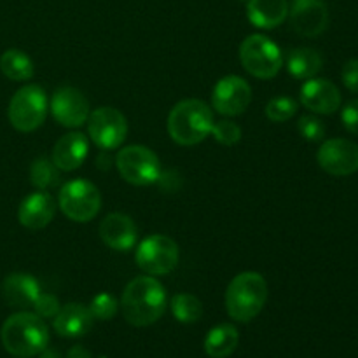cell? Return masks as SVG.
Here are the masks:
<instances>
[{
  "mask_svg": "<svg viewBox=\"0 0 358 358\" xmlns=\"http://www.w3.org/2000/svg\"><path fill=\"white\" fill-rule=\"evenodd\" d=\"M238 341H240V334L234 325H217L205 338V352L212 358H227L234 353Z\"/></svg>",
  "mask_w": 358,
  "mask_h": 358,
  "instance_id": "23",
  "label": "cell"
},
{
  "mask_svg": "<svg viewBox=\"0 0 358 358\" xmlns=\"http://www.w3.org/2000/svg\"><path fill=\"white\" fill-rule=\"evenodd\" d=\"M0 339L13 357L31 358L48 348L49 329L38 315L20 311L3 322Z\"/></svg>",
  "mask_w": 358,
  "mask_h": 358,
  "instance_id": "2",
  "label": "cell"
},
{
  "mask_svg": "<svg viewBox=\"0 0 358 358\" xmlns=\"http://www.w3.org/2000/svg\"><path fill=\"white\" fill-rule=\"evenodd\" d=\"M322 66H324V59L317 49L296 48L287 56V70L296 79H311L320 72Z\"/></svg>",
  "mask_w": 358,
  "mask_h": 358,
  "instance_id": "22",
  "label": "cell"
},
{
  "mask_svg": "<svg viewBox=\"0 0 358 358\" xmlns=\"http://www.w3.org/2000/svg\"><path fill=\"white\" fill-rule=\"evenodd\" d=\"M297 129L308 142H322L325 138V124L315 115H303L297 122Z\"/></svg>",
  "mask_w": 358,
  "mask_h": 358,
  "instance_id": "30",
  "label": "cell"
},
{
  "mask_svg": "<svg viewBox=\"0 0 358 358\" xmlns=\"http://www.w3.org/2000/svg\"><path fill=\"white\" fill-rule=\"evenodd\" d=\"M268 299V283L261 273L245 271L231 280L226 290V308L236 322H250L257 317Z\"/></svg>",
  "mask_w": 358,
  "mask_h": 358,
  "instance_id": "4",
  "label": "cell"
},
{
  "mask_svg": "<svg viewBox=\"0 0 358 358\" xmlns=\"http://www.w3.org/2000/svg\"><path fill=\"white\" fill-rule=\"evenodd\" d=\"M38 294H41V285L28 273H10L2 282V297L7 306L20 308V310L34 308Z\"/></svg>",
  "mask_w": 358,
  "mask_h": 358,
  "instance_id": "18",
  "label": "cell"
},
{
  "mask_svg": "<svg viewBox=\"0 0 358 358\" xmlns=\"http://www.w3.org/2000/svg\"><path fill=\"white\" fill-rule=\"evenodd\" d=\"M56 203L48 191H37L27 196L17 210V220L23 227L31 231L44 229L55 219Z\"/></svg>",
  "mask_w": 358,
  "mask_h": 358,
  "instance_id": "16",
  "label": "cell"
},
{
  "mask_svg": "<svg viewBox=\"0 0 358 358\" xmlns=\"http://www.w3.org/2000/svg\"><path fill=\"white\" fill-rule=\"evenodd\" d=\"M252 101V87L243 77L226 76L215 84L212 93V107L226 117L243 114Z\"/></svg>",
  "mask_w": 358,
  "mask_h": 358,
  "instance_id": "11",
  "label": "cell"
},
{
  "mask_svg": "<svg viewBox=\"0 0 358 358\" xmlns=\"http://www.w3.org/2000/svg\"><path fill=\"white\" fill-rule=\"evenodd\" d=\"M66 358H93V355H91V353L87 352L84 346L77 345V346H72V348L69 350V355H66Z\"/></svg>",
  "mask_w": 358,
  "mask_h": 358,
  "instance_id": "34",
  "label": "cell"
},
{
  "mask_svg": "<svg viewBox=\"0 0 358 358\" xmlns=\"http://www.w3.org/2000/svg\"><path fill=\"white\" fill-rule=\"evenodd\" d=\"M93 315L90 308L83 306L79 303H70L66 306L59 308L58 315L55 317V331L62 338L76 339L83 338L93 327Z\"/></svg>",
  "mask_w": 358,
  "mask_h": 358,
  "instance_id": "20",
  "label": "cell"
},
{
  "mask_svg": "<svg viewBox=\"0 0 358 358\" xmlns=\"http://www.w3.org/2000/svg\"><path fill=\"white\" fill-rule=\"evenodd\" d=\"M240 62L250 76L257 79H273L283 66V55L269 37L254 34L240 45Z\"/></svg>",
  "mask_w": 358,
  "mask_h": 358,
  "instance_id": "6",
  "label": "cell"
},
{
  "mask_svg": "<svg viewBox=\"0 0 358 358\" xmlns=\"http://www.w3.org/2000/svg\"><path fill=\"white\" fill-rule=\"evenodd\" d=\"M117 310L119 303L115 301L114 296H110V294L107 292H101L98 294V296H94L90 304L91 315H93V318H96V320H112V318L117 315Z\"/></svg>",
  "mask_w": 358,
  "mask_h": 358,
  "instance_id": "28",
  "label": "cell"
},
{
  "mask_svg": "<svg viewBox=\"0 0 358 358\" xmlns=\"http://www.w3.org/2000/svg\"><path fill=\"white\" fill-rule=\"evenodd\" d=\"M48 94L37 84H27L14 93L9 101V122L21 133L35 131L48 117Z\"/></svg>",
  "mask_w": 358,
  "mask_h": 358,
  "instance_id": "5",
  "label": "cell"
},
{
  "mask_svg": "<svg viewBox=\"0 0 358 358\" xmlns=\"http://www.w3.org/2000/svg\"><path fill=\"white\" fill-rule=\"evenodd\" d=\"M126 322L135 327H149L166 310V290L152 276H138L126 285L121 299Z\"/></svg>",
  "mask_w": 358,
  "mask_h": 358,
  "instance_id": "1",
  "label": "cell"
},
{
  "mask_svg": "<svg viewBox=\"0 0 358 358\" xmlns=\"http://www.w3.org/2000/svg\"><path fill=\"white\" fill-rule=\"evenodd\" d=\"M98 163H100L101 170H107V168H110V156H108V150H103V152L98 156Z\"/></svg>",
  "mask_w": 358,
  "mask_h": 358,
  "instance_id": "35",
  "label": "cell"
},
{
  "mask_svg": "<svg viewBox=\"0 0 358 358\" xmlns=\"http://www.w3.org/2000/svg\"><path fill=\"white\" fill-rule=\"evenodd\" d=\"M62 212L73 222L86 224L96 217L101 206L100 191L94 184L84 178L66 182L58 196Z\"/></svg>",
  "mask_w": 358,
  "mask_h": 358,
  "instance_id": "8",
  "label": "cell"
},
{
  "mask_svg": "<svg viewBox=\"0 0 358 358\" xmlns=\"http://www.w3.org/2000/svg\"><path fill=\"white\" fill-rule=\"evenodd\" d=\"M136 236H138V231H136L135 222L131 217L124 213H110L101 220L100 238L112 250H131L136 243Z\"/></svg>",
  "mask_w": 358,
  "mask_h": 358,
  "instance_id": "17",
  "label": "cell"
},
{
  "mask_svg": "<svg viewBox=\"0 0 358 358\" xmlns=\"http://www.w3.org/2000/svg\"><path fill=\"white\" fill-rule=\"evenodd\" d=\"M115 166H117L119 175L128 184L138 185V187L157 184L163 173L159 157L149 147L143 145L122 147L115 156Z\"/></svg>",
  "mask_w": 358,
  "mask_h": 358,
  "instance_id": "7",
  "label": "cell"
},
{
  "mask_svg": "<svg viewBox=\"0 0 358 358\" xmlns=\"http://www.w3.org/2000/svg\"><path fill=\"white\" fill-rule=\"evenodd\" d=\"M49 110L56 122L65 128H80L90 117V101L83 91L72 86L58 87L49 101Z\"/></svg>",
  "mask_w": 358,
  "mask_h": 358,
  "instance_id": "12",
  "label": "cell"
},
{
  "mask_svg": "<svg viewBox=\"0 0 358 358\" xmlns=\"http://www.w3.org/2000/svg\"><path fill=\"white\" fill-rule=\"evenodd\" d=\"M341 121L346 131L358 136V100H352L345 105L341 112Z\"/></svg>",
  "mask_w": 358,
  "mask_h": 358,
  "instance_id": "32",
  "label": "cell"
},
{
  "mask_svg": "<svg viewBox=\"0 0 358 358\" xmlns=\"http://www.w3.org/2000/svg\"><path fill=\"white\" fill-rule=\"evenodd\" d=\"M297 112V101L290 96H276L266 105V115L273 122H285Z\"/></svg>",
  "mask_w": 358,
  "mask_h": 358,
  "instance_id": "27",
  "label": "cell"
},
{
  "mask_svg": "<svg viewBox=\"0 0 358 358\" xmlns=\"http://www.w3.org/2000/svg\"><path fill=\"white\" fill-rule=\"evenodd\" d=\"M301 103L315 114H334L341 107V93L329 79L311 77L301 87Z\"/></svg>",
  "mask_w": 358,
  "mask_h": 358,
  "instance_id": "15",
  "label": "cell"
},
{
  "mask_svg": "<svg viewBox=\"0 0 358 358\" xmlns=\"http://www.w3.org/2000/svg\"><path fill=\"white\" fill-rule=\"evenodd\" d=\"M213 122L212 108L205 101L189 98L171 108L168 115V133L178 145H198L212 133Z\"/></svg>",
  "mask_w": 358,
  "mask_h": 358,
  "instance_id": "3",
  "label": "cell"
},
{
  "mask_svg": "<svg viewBox=\"0 0 358 358\" xmlns=\"http://www.w3.org/2000/svg\"><path fill=\"white\" fill-rule=\"evenodd\" d=\"M178 255V245L170 236L152 234L138 245L135 261L149 276H161L177 268Z\"/></svg>",
  "mask_w": 358,
  "mask_h": 358,
  "instance_id": "9",
  "label": "cell"
},
{
  "mask_svg": "<svg viewBox=\"0 0 358 358\" xmlns=\"http://www.w3.org/2000/svg\"><path fill=\"white\" fill-rule=\"evenodd\" d=\"M318 164L334 177H348L358 171V143L346 138L325 140L317 154Z\"/></svg>",
  "mask_w": 358,
  "mask_h": 358,
  "instance_id": "13",
  "label": "cell"
},
{
  "mask_svg": "<svg viewBox=\"0 0 358 358\" xmlns=\"http://www.w3.org/2000/svg\"><path fill=\"white\" fill-rule=\"evenodd\" d=\"M30 182L37 191H48L59 182V170L52 159L37 157L30 166Z\"/></svg>",
  "mask_w": 358,
  "mask_h": 358,
  "instance_id": "25",
  "label": "cell"
},
{
  "mask_svg": "<svg viewBox=\"0 0 358 358\" xmlns=\"http://www.w3.org/2000/svg\"><path fill=\"white\" fill-rule=\"evenodd\" d=\"M87 133L101 150H114L126 140L128 122L117 108L100 107L87 117Z\"/></svg>",
  "mask_w": 358,
  "mask_h": 358,
  "instance_id": "10",
  "label": "cell"
},
{
  "mask_svg": "<svg viewBox=\"0 0 358 358\" xmlns=\"http://www.w3.org/2000/svg\"><path fill=\"white\" fill-rule=\"evenodd\" d=\"M41 358H59V355H58V352H56V350H44Z\"/></svg>",
  "mask_w": 358,
  "mask_h": 358,
  "instance_id": "36",
  "label": "cell"
},
{
  "mask_svg": "<svg viewBox=\"0 0 358 358\" xmlns=\"http://www.w3.org/2000/svg\"><path fill=\"white\" fill-rule=\"evenodd\" d=\"M290 24L301 37H318L329 27V10L322 0H294Z\"/></svg>",
  "mask_w": 358,
  "mask_h": 358,
  "instance_id": "14",
  "label": "cell"
},
{
  "mask_svg": "<svg viewBox=\"0 0 358 358\" xmlns=\"http://www.w3.org/2000/svg\"><path fill=\"white\" fill-rule=\"evenodd\" d=\"M0 70L7 79L21 83V80H28L34 77L35 66L27 52L20 51V49H7L0 56Z\"/></svg>",
  "mask_w": 358,
  "mask_h": 358,
  "instance_id": "24",
  "label": "cell"
},
{
  "mask_svg": "<svg viewBox=\"0 0 358 358\" xmlns=\"http://www.w3.org/2000/svg\"><path fill=\"white\" fill-rule=\"evenodd\" d=\"M171 311L182 324H194L203 317V304L192 294H178L171 299Z\"/></svg>",
  "mask_w": 358,
  "mask_h": 358,
  "instance_id": "26",
  "label": "cell"
},
{
  "mask_svg": "<svg viewBox=\"0 0 358 358\" xmlns=\"http://www.w3.org/2000/svg\"><path fill=\"white\" fill-rule=\"evenodd\" d=\"M90 152V142L86 135L72 131L63 135L52 149V163L59 171H73L86 161Z\"/></svg>",
  "mask_w": 358,
  "mask_h": 358,
  "instance_id": "19",
  "label": "cell"
},
{
  "mask_svg": "<svg viewBox=\"0 0 358 358\" xmlns=\"http://www.w3.org/2000/svg\"><path fill=\"white\" fill-rule=\"evenodd\" d=\"M59 301L58 297L52 296V294H38L37 301H35L34 304V310H35V315H38V317L44 320V318H55L56 315H58L59 311Z\"/></svg>",
  "mask_w": 358,
  "mask_h": 358,
  "instance_id": "31",
  "label": "cell"
},
{
  "mask_svg": "<svg viewBox=\"0 0 358 358\" xmlns=\"http://www.w3.org/2000/svg\"><path fill=\"white\" fill-rule=\"evenodd\" d=\"M210 135H213V138L219 143H222V145H234V143L240 142L241 128L236 122L229 121V119H222L219 122H213Z\"/></svg>",
  "mask_w": 358,
  "mask_h": 358,
  "instance_id": "29",
  "label": "cell"
},
{
  "mask_svg": "<svg viewBox=\"0 0 358 358\" xmlns=\"http://www.w3.org/2000/svg\"><path fill=\"white\" fill-rule=\"evenodd\" d=\"M247 16L254 27L271 30L287 20L289 2L287 0H248Z\"/></svg>",
  "mask_w": 358,
  "mask_h": 358,
  "instance_id": "21",
  "label": "cell"
},
{
  "mask_svg": "<svg viewBox=\"0 0 358 358\" xmlns=\"http://www.w3.org/2000/svg\"><path fill=\"white\" fill-rule=\"evenodd\" d=\"M343 84L348 87L352 93H358V59H350L345 63L341 70Z\"/></svg>",
  "mask_w": 358,
  "mask_h": 358,
  "instance_id": "33",
  "label": "cell"
}]
</instances>
